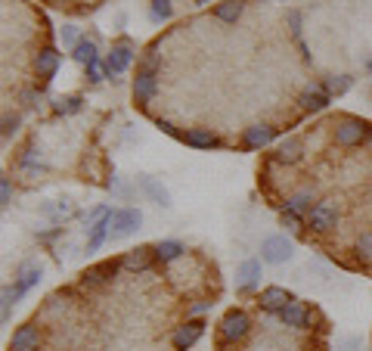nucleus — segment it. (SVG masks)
Returning a JSON list of instances; mask_svg holds the SVG:
<instances>
[{
	"label": "nucleus",
	"instance_id": "obj_27",
	"mask_svg": "<svg viewBox=\"0 0 372 351\" xmlns=\"http://www.w3.org/2000/svg\"><path fill=\"white\" fill-rule=\"evenodd\" d=\"M81 109H84V100H81L78 94H68V97H59V100L53 103V112L56 115H78Z\"/></svg>",
	"mask_w": 372,
	"mask_h": 351
},
{
	"label": "nucleus",
	"instance_id": "obj_33",
	"mask_svg": "<svg viewBox=\"0 0 372 351\" xmlns=\"http://www.w3.org/2000/svg\"><path fill=\"white\" fill-rule=\"evenodd\" d=\"M10 202H12V183L10 177H0V205L10 208Z\"/></svg>",
	"mask_w": 372,
	"mask_h": 351
},
{
	"label": "nucleus",
	"instance_id": "obj_9",
	"mask_svg": "<svg viewBox=\"0 0 372 351\" xmlns=\"http://www.w3.org/2000/svg\"><path fill=\"white\" fill-rule=\"evenodd\" d=\"M130 59H134V50H130V41H121V44H115L109 53H105V75H124L130 66Z\"/></svg>",
	"mask_w": 372,
	"mask_h": 351
},
{
	"label": "nucleus",
	"instance_id": "obj_30",
	"mask_svg": "<svg viewBox=\"0 0 372 351\" xmlns=\"http://www.w3.org/2000/svg\"><path fill=\"white\" fill-rule=\"evenodd\" d=\"M149 13H152L155 22H167L174 16V7L171 0H152V7H149Z\"/></svg>",
	"mask_w": 372,
	"mask_h": 351
},
{
	"label": "nucleus",
	"instance_id": "obj_18",
	"mask_svg": "<svg viewBox=\"0 0 372 351\" xmlns=\"http://www.w3.org/2000/svg\"><path fill=\"white\" fill-rule=\"evenodd\" d=\"M109 237H112V208L90 227V233H87V252H96Z\"/></svg>",
	"mask_w": 372,
	"mask_h": 351
},
{
	"label": "nucleus",
	"instance_id": "obj_23",
	"mask_svg": "<svg viewBox=\"0 0 372 351\" xmlns=\"http://www.w3.org/2000/svg\"><path fill=\"white\" fill-rule=\"evenodd\" d=\"M152 252H155V258H158L161 264H171V261H177V258L183 255V243H177V239H161V243L152 245Z\"/></svg>",
	"mask_w": 372,
	"mask_h": 351
},
{
	"label": "nucleus",
	"instance_id": "obj_13",
	"mask_svg": "<svg viewBox=\"0 0 372 351\" xmlns=\"http://www.w3.org/2000/svg\"><path fill=\"white\" fill-rule=\"evenodd\" d=\"M258 283H260V261L258 258H248L236 270V289L239 292H251V289H258Z\"/></svg>",
	"mask_w": 372,
	"mask_h": 351
},
{
	"label": "nucleus",
	"instance_id": "obj_39",
	"mask_svg": "<svg viewBox=\"0 0 372 351\" xmlns=\"http://www.w3.org/2000/svg\"><path fill=\"white\" fill-rule=\"evenodd\" d=\"M22 100H25V106H34L37 94H34V90H22Z\"/></svg>",
	"mask_w": 372,
	"mask_h": 351
},
{
	"label": "nucleus",
	"instance_id": "obj_26",
	"mask_svg": "<svg viewBox=\"0 0 372 351\" xmlns=\"http://www.w3.org/2000/svg\"><path fill=\"white\" fill-rule=\"evenodd\" d=\"M72 59H74V63H81V66L87 69L90 63H96V59H99L96 44H93V41H87V38H81V44L72 50Z\"/></svg>",
	"mask_w": 372,
	"mask_h": 351
},
{
	"label": "nucleus",
	"instance_id": "obj_4",
	"mask_svg": "<svg viewBox=\"0 0 372 351\" xmlns=\"http://www.w3.org/2000/svg\"><path fill=\"white\" fill-rule=\"evenodd\" d=\"M140 224H143V212L140 208H115L112 212V239H124V237H130L134 230H140Z\"/></svg>",
	"mask_w": 372,
	"mask_h": 351
},
{
	"label": "nucleus",
	"instance_id": "obj_15",
	"mask_svg": "<svg viewBox=\"0 0 372 351\" xmlns=\"http://www.w3.org/2000/svg\"><path fill=\"white\" fill-rule=\"evenodd\" d=\"M279 320H282L285 326H291V330H310V311L301 305V301L291 299L289 305L279 311Z\"/></svg>",
	"mask_w": 372,
	"mask_h": 351
},
{
	"label": "nucleus",
	"instance_id": "obj_16",
	"mask_svg": "<svg viewBox=\"0 0 372 351\" xmlns=\"http://www.w3.org/2000/svg\"><path fill=\"white\" fill-rule=\"evenodd\" d=\"M273 137H276V128H270V125H251L242 131V143L248 150H264V146L273 143Z\"/></svg>",
	"mask_w": 372,
	"mask_h": 351
},
{
	"label": "nucleus",
	"instance_id": "obj_5",
	"mask_svg": "<svg viewBox=\"0 0 372 351\" xmlns=\"http://www.w3.org/2000/svg\"><path fill=\"white\" fill-rule=\"evenodd\" d=\"M121 270V258H109V261H99V264H93V268H87L84 274H81V286H87V289H96V286H103V283H109L112 277Z\"/></svg>",
	"mask_w": 372,
	"mask_h": 351
},
{
	"label": "nucleus",
	"instance_id": "obj_34",
	"mask_svg": "<svg viewBox=\"0 0 372 351\" xmlns=\"http://www.w3.org/2000/svg\"><path fill=\"white\" fill-rule=\"evenodd\" d=\"M103 75H105V66H99V59L87 66V81H90V84H99V81H103Z\"/></svg>",
	"mask_w": 372,
	"mask_h": 351
},
{
	"label": "nucleus",
	"instance_id": "obj_19",
	"mask_svg": "<svg viewBox=\"0 0 372 351\" xmlns=\"http://www.w3.org/2000/svg\"><path fill=\"white\" fill-rule=\"evenodd\" d=\"M56 69H59V53H56L53 47H43V50L34 57V72L43 78V84H47L50 78L56 75Z\"/></svg>",
	"mask_w": 372,
	"mask_h": 351
},
{
	"label": "nucleus",
	"instance_id": "obj_31",
	"mask_svg": "<svg viewBox=\"0 0 372 351\" xmlns=\"http://www.w3.org/2000/svg\"><path fill=\"white\" fill-rule=\"evenodd\" d=\"M59 38H62V44H65V47H72V50L81 44V32H78V28H74V26H62Z\"/></svg>",
	"mask_w": 372,
	"mask_h": 351
},
{
	"label": "nucleus",
	"instance_id": "obj_32",
	"mask_svg": "<svg viewBox=\"0 0 372 351\" xmlns=\"http://www.w3.org/2000/svg\"><path fill=\"white\" fill-rule=\"evenodd\" d=\"M285 19H289V32H291V38L301 41V13H298V10H289V13H285Z\"/></svg>",
	"mask_w": 372,
	"mask_h": 351
},
{
	"label": "nucleus",
	"instance_id": "obj_37",
	"mask_svg": "<svg viewBox=\"0 0 372 351\" xmlns=\"http://www.w3.org/2000/svg\"><path fill=\"white\" fill-rule=\"evenodd\" d=\"M208 308H211V301H192V305H189V314H192V317H198V314H205Z\"/></svg>",
	"mask_w": 372,
	"mask_h": 351
},
{
	"label": "nucleus",
	"instance_id": "obj_22",
	"mask_svg": "<svg viewBox=\"0 0 372 351\" xmlns=\"http://www.w3.org/2000/svg\"><path fill=\"white\" fill-rule=\"evenodd\" d=\"M140 190L146 193V199L155 202L158 208H167V205H171V193H167V190L161 187L155 177H140Z\"/></svg>",
	"mask_w": 372,
	"mask_h": 351
},
{
	"label": "nucleus",
	"instance_id": "obj_28",
	"mask_svg": "<svg viewBox=\"0 0 372 351\" xmlns=\"http://www.w3.org/2000/svg\"><path fill=\"white\" fill-rule=\"evenodd\" d=\"M351 84H353L351 75H329L326 81H322V88H326L329 97H344L347 90H351Z\"/></svg>",
	"mask_w": 372,
	"mask_h": 351
},
{
	"label": "nucleus",
	"instance_id": "obj_20",
	"mask_svg": "<svg viewBox=\"0 0 372 351\" xmlns=\"http://www.w3.org/2000/svg\"><path fill=\"white\" fill-rule=\"evenodd\" d=\"M291 301V295L285 292L282 286H267V289H260V308H264V311H282L285 305H289Z\"/></svg>",
	"mask_w": 372,
	"mask_h": 351
},
{
	"label": "nucleus",
	"instance_id": "obj_25",
	"mask_svg": "<svg viewBox=\"0 0 372 351\" xmlns=\"http://www.w3.org/2000/svg\"><path fill=\"white\" fill-rule=\"evenodd\" d=\"M149 252L152 249H146V245H140V249H134V252H127V255L121 258V268H127V270H146L149 268Z\"/></svg>",
	"mask_w": 372,
	"mask_h": 351
},
{
	"label": "nucleus",
	"instance_id": "obj_11",
	"mask_svg": "<svg viewBox=\"0 0 372 351\" xmlns=\"http://www.w3.org/2000/svg\"><path fill=\"white\" fill-rule=\"evenodd\" d=\"M41 345V330L34 323H22L10 336V351H37Z\"/></svg>",
	"mask_w": 372,
	"mask_h": 351
},
{
	"label": "nucleus",
	"instance_id": "obj_17",
	"mask_svg": "<svg viewBox=\"0 0 372 351\" xmlns=\"http://www.w3.org/2000/svg\"><path fill=\"white\" fill-rule=\"evenodd\" d=\"M37 280H41V264H37V261H25L22 268L16 270V280H12V289H16V295L22 299V295L28 292L31 286H37Z\"/></svg>",
	"mask_w": 372,
	"mask_h": 351
},
{
	"label": "nucleus",
	"instance_id": "obj_40",
	"mask_svg": "<svg viewBox=\"0 0 372 351\" xmlns=\"http://www.w3.org/2000/svg\"><path fill=\"white\" fill-rule=\"evenodd\" d=\"M366 146L372 150V128H369V134H366Z\"/></svg>",
	"mask_w": 372,
	"mask_h": 351
},
{
	"label": "nucleus",
	"instance_id": "obj_35",
	"mask_svg": "<svg viewBox=\"0 0 372 351\" xmlns=\"http://www.w3.org/2000/svg\"><path fill=\"white\" fill-rule=\"evenodd\" d=\"M19 131V115H3V140H10Z\"/></svg>",
	"mask_w": 372,
	"mask_h": 351
},
{
	"label": "nucleus",
	"instance_id": "obj_10",
	"mask_svg": "<svg viewBox=\"0 0 372 351\" xmlns=\"http://www.w3.org/2000/svg\"><path fill=\"white\" fill-rule=\"evenodd\" d=\"M320 205V199H316V190L313 187H301V190H295V193L285 199V205H282V212H291V214H310L313 208Z\"/></svg>",
	"mask_w": 372,
	"mask_h": 351
},
{
	"label": "nucleus",
	"instance_id": "obj_6",
	"mask_svg": "<svg viewBox=\"0 0 372 351\" xmlns=\"http://www.w3.org/2000/svg\"><path fill=\"white\" fill-rule=\"evenodd\" d=\"M202 336H205V320L192 317V320H186L183 326H177V330H174L171 345H174V351H189Z\"/></svg>",
	"mask_w": 372,
	"mask_h": 351
},
{
	"label": "nucleus",
	"instance_id": "obj_36",
	"mask_svg": "<svg viewBox=\"0 0 372 351\" xmlns=\"http://www.w3.org/2000/svg\"><path fill=\"white\" fill-rule=\"evenodd\" d=\"M282 227H289V230H301V214L282 212Z\"/></svg>",
	"mask_w": 372,
	"mask_h": 351
},
{
	"label": "nucleus",
	"instance_id": "obj_41",
	"mask_svg": "<svg viewBox=\"0 0 372 351\" xmlns=\"http://www.w3.org/2000/svg\"><path fill=\"white\" fill-rule=\"evenodd\" d=\"M198 3H211V0H198Z\"/></svg>",
	"mask_w": 372,
	"mask_h": 351
},
{
	"label": "nucleus",
	"instance_id": "obj_2",
	"mask_svg": "<svg viewBox=\"0 0 372 351\" xmlns=\"http://www.w3.org/2000/svg\"><path fill=\"white\" fill-rule=\"evenodd\" d=\"M248 330H251V317L245 311H239V308H229L220 320V342L227 345L239 342V339L248 336Z\"/></svg>",
	"mask_w": 372,
	"mask_h": 351
},
{
	"label": "nucleus",
	"instance_id": "obj_3",
	"mask_svg": "<svg viewBox=\"0 0 372 351\" xmlns=\"http://www.w3.org/2000/svg\"><path fill=\"white\" fill-rule=\"evenodd\" d=\"M366 134H369V125L360 119H341L338 125H335V143L344 146V150H351V146H360L366 140Z\"/></svg>",
	"mask_w": 372,
	"mask_h": 351
},
{
	"label": "nucleus",
	"instance_id": "obj_29",
	"mask_svg": "<svg viewBox=\"0 0 372 351\" xmlns=\"http://www.w3.org/2000/svg\"><path fill=\"white\" fill-rule=\"evenodd\" d=\"M353 252H357V258H360V261L372 264V230L360 233V237H357V243H353Z\"/></svg>",
	"mask_w": 372,
	"mask_h": 351
},
{
	"label": "nucleus",
	"instance_id": "obj_24",
	"mask_svg": "<svg viewBox=\"0 0 372 351\" xmlns=\"http://www.w3.org/2000/svg\"><path fill=\"white\" fill-rule=\"evenodd\" d=\"M242 10H245V0H220V3L214 7V16L220 22H227V26H233V22L242 16Z\"/></svg>",
	"mask_w": 372,
	"mask_h": 351
},
{
	"label": "nucleus",
	"instance_id": "obj_12",
	"mask_svg": "<svg viewBox=\"0 0 372 351\" xmlns=\"http://www.w3.org/2000/svg\"><path fill=\"white\" fill-rule=\"evenodd\" d=\"M177 140L186 146H192V150H214V146H220V140L214 137L211 128H189V131L177 134Z\"/></svg>",
	"mask_w": 372,
	"mask_h": 351
},
{
	"label": "nucleus",
	"instance_id": "obj_7",
	"mask_svg": "<svg viewBox=\"0 0 372 351\" xmlns=\"http://www.w3.org/2000/svg\"><path fill=\"white\" fill-rule=\"evenodd\" d=\"M307 218H310V230H313V233H329V230L338 227L341 214H338V208H335L332 202H320V205H316Z\"/></svg>",
	"mask_w": 372,
	"mask_h": 351
},
{
	"label": "nucleus",
	"instance_id": "obj_14",
	"mask_svg": "<svg viewBox=\"0 0 372 351\" xmlns=\"http://www.w3.org/2000/svg\"><path fill=\"white\" fill-rule=\"evenodd\" d=\"M298 103H301L307 112H322V109L332 103V97L326 94V88H322V84H307V88L301 90V97H298Z\"/></svg>",
	"mask_w": 372,
	"mask_h": 351
},
{
	"label": "nucleus",
	"instance_id": "obj_1",
	"mask_svg": "<svg viewBox=\"0 0 372 351\" xmlns=\"http://www.w3.org/2000/svg\"><path fill=\"white\" fill-rule=\"evenodd\" d=\"M291 255H295V243L285 233H273L260 243V261L264 264H285L291 261Z\"/></svg>",
	"mask_w": 372,
	"mask_h": 351
},
{
	"label": "nucleus",
	"instance_id": "obj_38",
	"mask_svg": "<svg viewBox=\"0 0 372 351\" xmlns=\"http://www.w3.org/2000/svg\"><path fill=\"white\" fill-rule=\"evenodd\" d=\"M155 125H158L165 134H174V137H177V131H174V125H171V121H167V119H158V121H155Z\"/></svg>",
	"mask_w": 372,
	"mask_h": 351
},
{
	"label": "nucleus",
	"instance_id": "obj_21",
	"mask_svg": "<svg viewBox=\"0 0 372 351\" xmlns=\"http://www.w3.org/2000/svg\"><path fill=\"white\" fill-rule=\"evenodd\" d=\"M301 159H304V143L298 137H289V140L279 143V150H276V162L279 165H298Z\"/></svg>",
	"mask_w": 372,
	"mask_h": 351
},
{
	"label": "nucleus",
	"instance_id": "obj_8",
	"mask_svg": "<svg viewBox=\"0 0 372 351\" xmlns=\"http://www.w3.org/2000/svg\"><path fill=\"white\" fill-rule=\"evenodd\" d=\"M158 94V78H155V69H149V66H143L140 72H136L134 78V100L140 103V106H149V100Z\"/></svg>",
	"mask_w": 372,
	"mask_h": 351
}]
</instances>
